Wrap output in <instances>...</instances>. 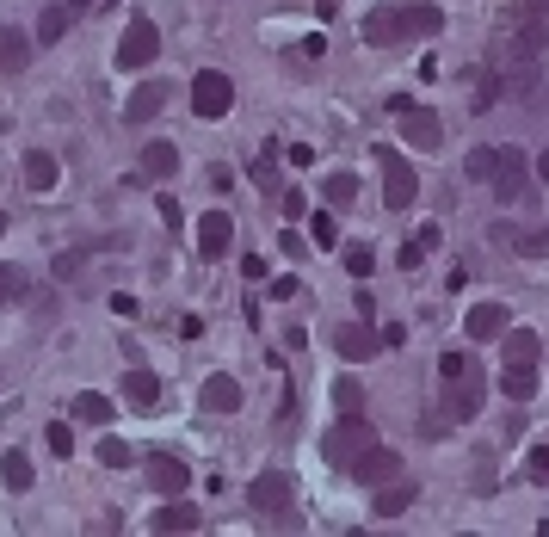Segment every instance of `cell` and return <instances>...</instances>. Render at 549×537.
<instances>
[{
    "mask_svg": "<svg viewBox=\"0 0 549 537\" xmlns=\"http://www.w3.org/2000/svg\"><path fill=\"white\" fill-rule=\"evenodd\" d=\"M432 31H445V7H426V0H401V7L364 13V44H377V50H395L408 38H432Z\"/></svg>",
    "mask_w": 549,
    "mask_h": 537,
    "instance_id": "1",
    "label": "cell"
},
{
    "mask_svg": "<svg viewBox=\"0 0 549 537\" xmlns=\"http://www.w3.org/2000/svg\"><path fill=\"white\" fill-rule=\"evenodd\" d=\"M364 445H377V426L364 420V414H340L334 426H327V439H321V457L334 463V470H352Z\"/></svg>",
    "mask_w": 549,
    "mask_h": 537,
    "instance_id": "2",
    "label": "cell"
},
{
    "mask_svg": "<svg viewBox=\"0 0 549 537\" xmlns=\"http://www.w3.org/2000/svg\"><path fill=\"white\" fill-rule=\"evenodd\" d=\"M389 118H395L401 136H408L414 149H426V155L438 149V142H445V124H438V112H432V105H414L408 93H395V99H389Z\"/></svg>",
    "mask_w": 549,
    "mask_h": 537,
    "instance_id": "3",
    "label": "cell"
},
{
    "mask_svg": "<svg viewBox=\"0 0 549 537\" xmlns=\"http://www.w3.org/2000/svg\"><path fill=\"white\" fill-rule=\"evenodd\" d=\"M290 500H297V488H290L284 476H260L247 488V507L260 513L266 525H297V507H290Z\"/></svg>",
    "mask_w": 549,
    "mask_h": 537,
    "instance_id": "4",
    "label": "cell"
},
{
    "mask_svg": "<svg viewBox=\"0 0 549 537\" xmlns=\"http://www.w3.org/2000/svg\"><path fill=\"white\" fill-rule=\"evenodd\" d=\"M192 112L198 118H229L235 112V81L223 68H198L192 75Z\"/></svg>",
    "mask_w": 549,
    "mask_h": 537,
    "instance_id": "5",
    "label": "cell"
},
{
    "mask_svg": "<svg viewBox=\"0 0 549 537\" xmlns=\"http://www.w3.org/2000/svg\"><path fill=\"white\" fill-rule=\"evenodd\" d=\"M161 56V31H155V19H130L124 25V38H118V68H124V75H130V68H149Z\"/></svg>",
    "mask_w": 549,
    "mask_h": 537,
    "instance_id": "6",
    "label": "cell"
},
{
    "mask_svg": "<svg viewBox=\"0 0 549 537\" xmlns=\"http://www.w3.org/2000/svg\"><path fill=\"white\" fill-rule=\"evenodd\" d=\"M377 167H383V204H389V210H408V204H414V192H420V179H414L408 155L377 149Z\"/></svg>",
    "mask_w": 549,
    "mask_h": 537,
    "instance_id": "7",
    "label": "cell"
},
{
    "mask_svg": "<svg viewBox=\"0 0 549 537\" xmlns=\"http://www.w3.org/2000/svg\"><path fill=\"white\" fill-rule=\"evenodd\" d=\"M488 186L500 204H519L525 198V155L506 149V142H494V167H488Z\"/></svg>",
    "mask_w": 549,
    "mask_h": 537,
    "instance_id": "8",
    "label": "cell"
},
{
    "mask_svg": "<svg viewBox=\"0 0 549 537\" xmlns=\"http://www.w3.org/2000/svg\"><path fill=\"white\" fill-rule=\"evenodd\" d=\"M229 241H235V217L223 204L204 210V217H198V254L204 260H229Z\"/></svg>",
    "mask_w": 549,
    "mask_h": 537,
    "instance_id": "9",
    "label": "cell"
},
{
    "mask_svg": "<svg viewBox=\"0 0 549 537\" xmlns=\"http://www.w3.org/2000/svg\"><path fill=\"white\" fill-rule=\"evenodd\" d=\"M543 50H549V19L519 13V31H512V62H519V68H537Z\"/></svg>",
    "mask_w": 549,
    "mask_h": 537,
    "instance_id": "10",
    "label": "cell"
},
{
    "mask_svg": "<svg viewBox=\"0 0 549 537\" xmlns=\"http://www.w3.org/2000/svg\"><path fill=\"white\" fill-rule=\"evenodd\" d=\"M142 470H149V488H155V494H186V488H192L186 457H173V451H149Z\"/></svg>",
    "mask_w": 549,
    "mask_h": 537,
    "instance_id": "11",
    "label": "cell"
},
{
    "mask_svg": "<svg viewBox=\"0 0 549 537\" xmlns=\"http://www.w3.org/2000/svg\"><path fill=\"white\" fill-rule=\"evenodd\" d=\"M352 476H358V482H371V488L395 482V476H401V451H389L383 439H377V445H364L358 463H352Z\"/></svg>",
    "mask_w": 549,
    "mask_h": 537,
    "instance_id": "12",
    "label": "cell"
},
{
    "mask_svg": "<svg viewBox=\"0 0 549 537\" xmlns=\"http://www.w3.org/2000/svg\"><path fill=\"white\" fill-rule=\"evenodd\" d=\"M475 408H482V371H463L445 383V420H475Z\"/></svg>",
    "mask_w": 549,
    "mask_h": 537,
    "instance_id": "13",
    "label": "cell"
},
{
    "mask_svg": "<svg viewBox=\"0 0 549 537\" xmlns=\"http://www.w3.org/2000/svg\"><path fill=\"white\" fill-rule=\"evenodd\" d=\"M549 346L531 334V328H506L500 334V358H506V371H537V358H543Z\"/></svg>",
    "mask_w": 549,
    "mask_h": 537,
    "instance_id": "14",
    "label": "cell"
},
{
    "mask_svg": "<svg viewBox=\"0 0 549 537\" xmlns=\"http://www.w3.org/2000/svg\"><path fill=\"white\" fill-rule=\"evenodd\" d=\"M506 321H512V315H506V303H475V309L463 315V334L482 346V340H500V334H506Z\"/></svg>",
    "mask_w": 549,
    "mask_h": 537,
    "instance_id": "15",
    "label": "cell"
},
{
    "mask_svg": "<svg viewBox=\"0 0 549 537\" xmlns=\"http://www.w3.org/2000/svg\"><path fill=\"white\" fill-rule=\"evenodd\" d=\"M167 99H173V87H161V81L136 87V93H130V105H124V124H155V118L167 112Z\"/></svg>",
    "mask_w": 549,
    "mask_h": 537,
    "instance_id": "16",
    "label": "cell"
},
{
    "mask_svg": "<svg viewBox=\"0 0 549 537\" xmlns=\"http://www.w3.org/2000/svg\"><path fill=\"white\" fill-rule=\"evenodd\" d=\"M124 402H130L136 414H155V408H161V377L142 371V365H130V371H124Z\"/></svg>",
    "mask_w": 549,
    "mask_h": 537,
    "instance_id": "17",
    "label": "cell"
},
{
    "mask_svg": "<svg viewBox=\"0 0 549 537\" xmlns=\"http://www.w3.org/2000/svg\"><path fill=\"white\" fill-rule=\"evenodd\" d=\"M377 346H383V340L364 328V321H346V328H334V352H340V358H352V365L377 358Z\"/></svg>",
    "mask_w": 549,
    "mask_h": 537,
    "instance_id": "18",
    "label": "cell"
},
{
    "mask_svg": "<svg viewBox=\"0 0 549 537\" xmlns=\"http://www.w3.org/2000/svg\"><path fill=\"white\" fill-rule=\"evenodd\" d=\"M31 68V38L19 25H0V75H25Z\"/></svg>",
    "mask_w": 549,
    "mask_h": 537,
    "instance_id": "19",
    "label": "cell"
},
{
    "mask_svg": "<svg viewBox=\"0 0 549 537\" xmlns=\"http://www.w3.org/2000/svg\"><path fill=\"white\" fill-rule=\"evenodd\" d=\"M149 525H155V531H198V525H204V513L192 507L186 494H167V507H161Z\"/></svg>",
    "mask_w": 549,
    "mask_h": 537,
    "instance_id": "20",
    "label": "cell"
},
{
    "mask_svg": "<svg viewBox=\"0 0 549 537\" xmlns=\"http://www.w3.org/2000/svg\"><path fill=\"white\" fill-rule=\"evenodd\" d=\"M414 500H420V488L395 476V482H383V488H377V500H371V507H377V519H401V513L414 507Z\"/></svg>",
    "mask_w": 549,
    "mask_h": 537,
    "instance_id": "21",
    "label": "cell"
},
{
    "mask_svg": "<svg viewBox=\"0 0 549 537\" xmlns=\"http://www.w3.org/2000/svg\"><path fill=\"white\" fill-rule=\"evenodd\" d=\"M204 408H210V414H235V408H241V383H235L229 371L204 377Z\"/></svg>",
    "mask_w": 549,
    "mask_h": 537,
    "instance_id": "22",
    "label": "cell"
},
{
    "mask_svg": "<svg viewBox=\"0 0 549 537\" xmlns=\"http://www.w3.org/2000/svg\"><path fill=\"white\" fill-rule=\"evenodd\" d=\"M136 167L149 173V179H173V173H179V149H173V142H149Z\"/></svg>",
    "mask_w": 549,
    "mask_h": 537,
    "instance_id": "23",
    "label": "cell"
},
{
    "mask_svg": "<svg viewBox=\"0 0 549 537\" xmlns=\"http://www.w3.org/2000/svg\"><path fill=\"white\" fill-rule=\"evenodd\" d=\"M494 241H512L519 254H549V223H543V229H512V223H494Z\"/></svg>",
    "mask_w": 549,
    "mask_h": 537,
    "instance_id": "24",
    "label": "cell"
},
{
    "mask_svg": "<svg viewBox=\"0 0 549 537\" xmlns=\"http://www.w3.org/2000/svg\"><path fill=\"white\" fill-rule=\"evenodd\" d=\"M75 414H81V420H93V426H112L118 402H112V396H99V389H81V396H75Z\"/></svg>",
    "mask_w": 549,
    "mask_h": 537,
    "instance_id": "25",
    "label": "cell"
},
{
    "mask_svg": "<svg viewBox=\"0 0 549 537\" xmlns=\"http://www.w3.org/2000/svg\"><path fill=\"white\" fill-rule=\"evenodd\" d=\"M68 19H75V7H44V13H38V44H44V50L68 38Z\"/></svg>",
    "mask_w": 549,
    "mask_h": 537,
    "instance_id": "26",
    "label": "cell"
},
{
    "mask_svg": "<svg viewBox=\"0 0 549 537\" xmlns=\"http://www.w3.org/2000/svg\"><path fill=\"white\" fill-rule=\"evenodd\" d=\"M0 482H7V494H25L31 488V457L25 451H7V457H0Z\"/></svg>",
    "mask_w": 549,
    "mask_h": 537,
    "instance_id": "27",
    "label": "cell"
},
{
    "mask_svg": "<svg viewBox=\"0 0 549 537\" xmlns=\"http://www.w3.org/2000/svg\"><path fill=\"white\" fill-rule=\"evenodd\" d=\"M19 297H31V272L13 266V260H0V303H19Z\"/></svg>",
    "mask_w": 549,
    "mask_h": 537,
    "instance_id": "28",
    "label": "cell"
},
{
    "mask_svg": "<svg viewBox=\"0 0 549 537\" xmlns=\"http://www.w3.org/2000/svg\"><path fill=\"white\" fill-rule=\"evenodd\" d=\"M56 173H62L56 155H25V186H31V192H50V186H56Z\"/></svg>",
    "mask_w": 549,
    "mask_h": 537,
    "instance_id": "29",
    "label": "cell"
},
{
    "mask_svg": "<svg viewBox=\"0 0 549 537\" xmlns=\"http://www.w3.org/2000/svg\"><path fill=\"white\" fill-rule=\"evenodd\" d=\"M346 272H352V278H371V272H377V247L352 241V247H346Z\"/></svg>",
    "mask_w": 549,
    "mask_h": 537,
    "instance_id": "30",
    "label": "cell"
},
{
    "mask_svg": "<svg viewBox=\"0 0 549 537\" xmlns=\"http://www.w3.org/2000/svg\"><path fill=\"white\" fill-rule=\"evenodd\" d=\"M44 445H50L56 457H75V426H68V420H50V426H44Z\"/></svg>",
    "mask_w": 549,
    "mask_h": 537,
    "instance_id": "31",
    "label": "cell"
},
{
    "mask_svg": "<svg viewBox=\"0 0 549 537\" xmlns=\"http://www.w3.org/2000/svg\"><path fill=\"white\" fill-rule=\"evenodd\" d=\"M50 272H56V284H75V278L87 272V254H81V247H68V254H56Z\"/></svg>",
    "mask_w": 549,
    "mask_h": 537,
    "instance_id": "32",
    "label": "cell"
},
{
    "mask_svg": "<svg viewBox=\"0 0 549 537\" xmlns=\"http://www.w3.org/2000/svg\"><path fill=\"white\" fill-rule=\"evenodd\" d=\"M334 408H340V414H364V389H358L352 377L334 383Z\"/></svg>",
    "mask_w": 549,
    "mask_h": 537,
    "instance_id": "33",
    "label": "cell"
},
{
    "mask_svg": "<svg viewBox=\"0 0 549 537\" xmlns=\"http://www.w3.org/2000/svg\"><path fill=\"white\" fill-rule=\"evenodd\" d=\"M358 198V173H327V204H352Z\"/></svg>",
    "mask_w": 549,
    "mask_h": 537,
    "instance_id": "34",
    "label": "cell"
},
{
    "mask_svg": "<svg viewBox=\"0 0 549 537\" xmlns=\"http://www.w3.org/2000/svg\"><path fill=\"white\" fill-rule=\"evenodd\" d=\"M130 457H136V451H130L124 439H99V463H105V470H130Z\"/></svg>",
    "mask_w": 549,
    "mask_h": 537,
    "instance_id": "35",
    "label": "cell"
},
{
    "mask_svg": "<svg viewBox=\"0 0 549 537\" xmlns=\"http://www.w3.org/2000/svg\"><path fill=\"white\" fill-rule=\"evenodd\" d=\"M309 235H315L321 247H340V223H334V210H315V223H309Z\"/></svg>",
    "mask_w": 549,
    "mask_h": 537,
    "instance_id": "36",
    "label": "cell"
},
{
    "mask_svg": "<svg viewBox=\"0 0 549 537\" xmlns=\"http://www.w3.org/2000/svg\"><path fill=\"white\" fill-rule=\"evenodd\" d=\"M531 389H537V371H506V396L512 402H531Z\"/></svg>",
    "mask_w": 549,
    "mask_h": 537,
    "instance_id": "37",
    "label": "cell"
},
{
    "mask_svg": "<svg viewBox=\"0 0 549 537\" xmlns=\"http://www.w3.org/2000/svg\"><path fill=\"white\" fill-rule=\"evenodd\" d=\"M420 260H426V247H420V235H414V241L395 254V266H401V272H420Z\"/></svg>",
    "mask_w": 549,
    "mask_h": 537,
    "instance_id": "38",
    "label": "cell"
},
{
    "mask_svg": "<svg viewBox=\"0 0 549 537\" xmlns=\"http://www.w3.org/2000/svg\"><path fill=\"white\" fill-rule=\"evenodd\" d=\"M463 371H469V358H463V352H445V358H438V377H445V383L463 377Z\"/></svg>",
    "mask_w": 549,
    "mask_h": 537,
    "instance_id": "39",
    "label": "cell"
},
{
    "mask_svg": "<svg viewBox=\"0 0 549 537\" xmlns=\"http://www.w3.org/2000/svg\"><path fill=\"white\" fill-rule=\"evenodd\" d=\"M525 470H531V482H549V445H537V451H531Z\"/></svg>",
    "mask_w": 549,
    "mask_h": 537,
    "instance_id": "40",
    "label": "cell"
},
{
    "mask_svg": "<svg viewBox=\"0 0 549 537\" xmlns=\"http://www.w3.org/2000/svg\"><path fill=\"white\" fill-rule=\"evenodd\" d=\"M253 179H260V186H266V192H278V167H272L266 155H260V161H253Z\"/></svg>",
    "mask_w": 549,
    "mask_h": 537,
    "instance_id": "41",
    "label": "cell"
},
{
    "mask_svg": "<svg viewBox=\"0 0 549 537\" xmlns=\"http://www.w3.org/2000/svg\"><path fill=\"white\" fill-rule=\"evenodd\" d=\"M278 210H284V217H303L309 198H303V192H284V204H278Z\"/></svg>",
    "mask_w": 549,
    "mask_h": 537,
    "instance_id": "42",
    "label": "cell"
},
{
    "mask_svg": "<svg viewBox=\"0 0 549 537\" xmlns=\"http://www.w3.org/2000/svg\"><path fill=\"white\" fill-rule=\"evenodd\" d=\"M68 7H75V13H105L112 0H68Z\"/></svg>",
    "mask_w": 549,
    "mask_h": 537,
    "instance_id": "43",
    "label": "cell"
},
{
    "mask_svg": "<svg viewBox=\"0 0 549 537\" xmlns=\"http://www.w3.org/2000/svg\"><path fill=\"white\" fill-rule=\"evenodd\" d=\"M537 179H543V186H549V149L537 155Z\"/></svg>",
    "mask_w": 549,
    "mask_h": 537,
    "instance_id": "44",
    "label": "cell"
},
{
    "mask_svg": "<svg viewBox=\"0 0 549 537\" xmlns=\"http://www.w3.org/2000/svg\"><path fill=\"white\" fill-rule=\"evenodd\" d=\"M0 229H7V223H0Z\"/></svg>",
    "mask_w": 549,
    "mask_h": 537,
    "instance_id": "45",
    "label": "cell"
}]
</instances>
